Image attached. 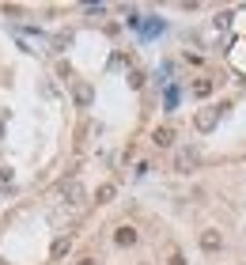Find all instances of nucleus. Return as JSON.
Here are the masks:
<instances>
[{
  "instance_id": "6",
  "label": "nucleus",
  "mask_w": 246,
  "mask_h": 265,
  "mask_svg": "<svg viewBox=\"0 0 246 265\" xmlns=\"http://www.w3.org/2000/svg\"><path fill=\"white\" fill-rule=\"evenodd\" d=\"M193 163H197V152H193V148H186V152H178V163H174V167H178V170H189Z\"/></svg>"
},
{
  "instance_id": "5",
  "label": "nucleus",
  "mask_w": 246,
  "mask_h": 265,
  "mask_svg": "<svg viewBox=\"0 0 246 265\" xmlns=\"http://www.w3.org/2000/svg\"><path fill=\"white\" fill-rule=\"evenodd\" d=\"M91 98H95L91 84H76V106H91Z\"/></svg>"
},
{
  "instance_id": "2",
  "label": "nucleus",
  "mask_w": 246,
  "mask_h": 265,
  "mask_svg": "<svg viewBox=\"0 0 246 265\" xmlns=\"http://www.w3.org/2000/svg\"><path fill=\"white\" fill-rule=\"evenodd\" d=\"M114 242H117V246H133V242H136V227H129V223H125V227H117V231H114Z\"/></svg>"
},
{
  "instance_id": "8",
  "label": "nucleus",
  "mask_w": 246,
  "mask_h": 265,
  "mask_svg": "<svg viewBox=\"0 0 246 265\" xmlns=\"http://www.w3.org/2000/svg\"><path fill=\"white\" fill-rule=\"evenodd\" d=\"M193 95H197V98L212 95V80H197V84H193Z\"/></svg>"
},
{
  "instance_id": "9",
  "label": "nucleus",
  "mask_w": 246,
  "mask_h": 265,
  "mask_svg": "<svg viewBox=\"0 0 246 265\" xmlns=\"http://www.w3.org/2000/svg\"><path fill=\"white\" fill-rule=\"evenodd\" d=\"M114 197V186H99V193H95V201H110Z\"/></svg>"
},
{
  "instance_id": "10",
  "label": "nucleus",
  "mask_w": 246,
  "mask_h": 265,
  "mask_svg": "<svg viewBox=\"0 0 246 265\" xmlns=\"http://www.w3.org/2000/svg\"><path fill=\"white\" fill-rule=\"evenodd\" d=\"M167 265H186V258H182V254H171V262Z\"/></svg>"
},
{
  "instance_id": "13",
  "label": "nucleus",
  "mask_w": 246,
  "mask_h": 265,
  "mask_svg": "<svg viewBox=\"0 0 246 265\" xmlns=\"http://www.w3.org/2000/svg\"><path fill=\"white\" fill-rule=\"evenodd\" d=\"M0 265H8V262H4V258H0Z\"/></svg>"
},
{
  "instance_id": "4",
  "label": "nucleus",
  "mask_w": 246,
  "mask_h": 265,
  "mask_svg": "<svg viewBox=\"0 0 246 265\" xmlns=\"http://www.w3.org/2000/svg\"><path fill=\"white\" fill-rule=\"evenodd\" d=\"M152 140H156L159 148H171V144H174V129L171 125H159L156 133H152Z\"/></svg>"
},
{
  "instance_id": "3",
  "label": "nucleus",
  "mask_w": 246,
  "mask_h": 265,
  "mask_svg": "<svg viewBox=\"0 0 246 265\" xmlns=\"http://www.w3.org/2000/svg\"><path fill=\"white\" fill-rule=\"evenodd\" d=\"M220 246H224V239H220V231H204V235H201V250L216 254Z\"/></svg>"
},
{
  "instance_id": "1",
  "label": "nucleus",
  "mask_w": 246,
  "mask_h": 265,
  "mask_svg": "<svg viewBox=\"0 0 246 265\" xmlns=\"http://www.w3.org/2000/svg\"><path fill=\"white\" fill-rule=\"evenodd\" d=\"M220 110H227V106H208V110H201L197 118H193V125L201 129V133H212L216 121H220Z\"/></svg>"
},
{
  "instance_id": "12",
  "label": "nucleus",
  "mask_w": 246,
  "mask_h": 265,
  "mask_svg": "<svg viewBox=\"0 0 246 265\" xmlns=\"http://www.w3.org/2000/svg\"><path fill=\"white\" fill-rule=\"evenodd\" d=\"M0 140H4V118H0Z\"/></svg>"
},
{
  "instance_id": "11",
  "label": "nucleus",
  "mask_w": 246,
  "mask_h": 265,
  "mask_svg": "<svg viewBox=\"0 0 246 265\" xmlns=\"http://www.w3.org/2000/svg\"><path fill=\"white\" fill-rule=\"evenodd\" d=\"M76 265H95V258H80V262H76Z\"/></svg>"
},
{
  "instance_id": "7",
  "label": "nucleus",
  "mask_w": 246,
  "mask_h": 265,
  "mask_svg": "<svg viewBox=\"0 0 246 265\" xmlns=\"http://www.w3.org/2000/svg\"><path fill=\"white\" fill-rule=\"evenodd\" d=\"M68 246H72V239H57V242H53V258H65V254H68Z\"/></svg>"
}]
</instances>
